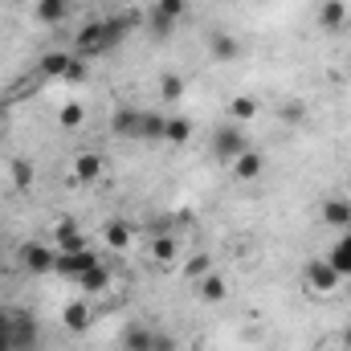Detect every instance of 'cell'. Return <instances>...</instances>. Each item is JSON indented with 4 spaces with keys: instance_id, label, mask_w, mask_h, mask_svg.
<instances>
[{
    "instance_id": "obj_1",
    "label": "cell",
    "mask_w": 351,
    "mask_h": 351,
    "mask_svg": "<svg viewBox=\"0 0 351 351\" xmlns=\"http://www.w3.org/2000/svg\"><path fill=\"white\" fill-rule=\"evenodd\" d=\"M8 348L12 351H37V319L29 311L8 315Z\"/></svg>"
},
{
    "instance_id": "obj_2",
    "label": "cell",
    "mask_w": 351,
    "mask_h": 351,
    "mask_svg": "<svg viewBox=\"0 0 351 351\" xmlns=\"http://www.w3.org/2000/svg\"><path fill=\"white\" fill-rule=\"evenodd\" d=\"M302 274H306V286H311L315 294H335V290H339V282H343V278L335 274V265L327 262V258L306 262V269H302Z\"/></svg>"
},
{
    "instance_id": "obj_3",
    "label": "cell",
    "mask_w": 351,
    "mask_h": 351,
    "mask_svg": "<svg viewBox=\"0 0 351 351\" xmlns=\"http://www.w3.org/2000/svg\"><path fill=\"white\" fill-rule=\"evenodd\" d=\"M98 265V258L90 254V250H78V254H58V262H53V274H62V278H82V274H90Z\"/></svg>"
},
{
    "instance_id": "obj_4",
    "label": "cell",
    "mask_w": 351,
    "mask_h": 351,
    "mask_svg": "<svg viewBox=\"0 0 351 351\" xmlns=\"http://www.w3.org/2000/svg\"><path fill=\"white\" fill-rule=\"evenodd\" d=\"M213 147H217V156H221L225 164H233V160H237L241 152H250V139L241 135V127H221V131H217V143H213Z\"/></svg>"
},
{
    "instance_id": "obj_5",
    "label": "cell",
    "mask_w": 351,
    "mask_h": 351,
    "mask_svg": "<svg viewBox=\"0 0 351 351\" xmlns=\"http://www.w3.org/2000/svg\"><path fill=\"white\" fill-rule=\"evenodd\" d=\"M53 262H58V254H53L49 245L29 241V245L21 250V265H25L29 274H53Z\"/></svg>"
},
{
    "instance_id": "obj_6",
    "label": "cell",
    "mask_w": 351,
    "mask_h": 351,
    "mask_svg": "<svg viewBox=\"0 0 351 351\" xmlns=\"http://www.w3.org/2000/svg\"><path fill=\"white\" fill-rule=\"evenodd\" d=\"M139 123H143V110H135V106H119L114 119H110V131L123 135V139H139Z\"/></svg>"
},
{
    "instance_id": "obj_7",
    "label": "cell",
    "mask_w": 351,
    "mask_h": 351,
    "mask_svg": "<svg viewBox=\"0 0 351 351\" xmlns=\"http://www.w3.org/2000/svg\"><path fill=\"white\" fill-rule=\"evenodd\" d=\"M74 45H78V53L82 58H94V53H102V21H90L78 29V37H74Z\"/></svg>"
},
{
    "instance_id": "obj_8",
    "label": "cell",
    "mask_w": 351,
    "mask_h": 351,
    "mask_svg": "<svg viewBox=\"0 0 351 351\" xmlns=\"http://www.w3.org/2000/svg\"><path fill=\"white\" fill-rule=\"evenodd\" d=\"M262 172H265V156L262 152H254V147L241 152V156L233 160V176H237V180H258Z\"/></svg>"
},
{
    "instance_id": "obj_9",
    "label": "cell",
    "mask_w": 351,
    "mask_h": 351,
    "mask_svg": "<svg viewBox=\"0 0 351 351\" xmlns=\"http://www.w3.org/2000/svg\"><path fill=\"white\" fill-rule=\"evenodd\" d=\"M102 156H94V152H82L78 160H74V180L78 184H94V180H102Z\"/></svg>"
},
{
    "instance_id": "obj_10",
    "label": "cell",
    "mask_w": 351,
    "mask_h": 351,
    "mask_svg": "<svg viewBox=\"0 0 351 351\" xmlns=\"http://www.w3.org/2000/svg\"><path fill=\"white\" fill-rule=\"evenodd\" d=\"M131 25H135V21H127V16H110V21H102V53L114 49V45H123V37L131 33Z\"/></svg>"
},
{
    "instance_id": "obj_11",
    "label": "cell",
    "mask_w": 351,
    "mask_h": 351,
    "mask_svg": "<svg viewBox=\"0 0 351 351\" xmlns=\"http://www.w3.org/2000/svg\"><path fill=\"white\" fill-rule=\"evenodd\" d=\"M164 127L168 119L160 110H143V123H139V143H164Z\"/></svg>"
},
{
    "instance_id": "obj_12",
    "label": "cell",
    "mask_w": 351,
    "mask_h": 351,
    "mask_svg": "<svg viewBox=\"0 0 351 351\" xmlns=\"http://www.w3.org/2000/svg\"><path fill=\"white\" fill-rule=\"evenodd\" d=\"M208 53H213L217 62H233V58H241V45H237V37H229V33H213V37H208Z\"/></svg>"
},
{
    "instance_id": "obj_13",
    "label": "cell",
    "mask_w": 351,
    "mask_h": 351,
    "mask_svg": "<svg viewBox=\"0 0 351 351\" xmlns=\"http://www.w3.org/2000/svg\"><path fill=\"white\" fill-rule=\"evenodd\" d=\"M327 262L335 265V274H339V278H351V233H343V237L331 245Z\"/></svg>"
},
{
    "instance_id": "obj_14",
    "label": "cell",
    "mask_w": 351,
    "mask_h": 351,
    "mask_svg": "<svg viewBox=\"0 0 351 351\" xmlns=\"http://www.w3.org/2000/svg\"><path fill=\"white\" fill-rule=\"evenodd\" d=\"M70 8H74V0H37V21L41 25H58V21H66Z\"/></svg>"
},
{
    "instance_id": "obj_15",
    "label": "cell",
    "mask_w": 351,
    "mask_h": 351,
    "mask_svg": "<svg viewBox=\"0 0 351 351\" xmlns=\"http://www.w3.org/2000/svg\"><path fill=\"white\" fill-rule=\"evenodd\" d=\"M53 237H58V250H62V254H78V250H86V237H82L70 221H62Z\"/></svg>"
},
{
    "instance_id": "obj_16",
    "label": "cell",
    "mask_w": 351,
    "mask_h": 351,
    "mask_svg": "<svg viewBox=\"0 0 351 351\" xmlns=\"http://www.w3.org/2000/svg\"><path fill=\"white\" fill-rule=\"evenodd\" d=\"M152 343H156L152 327H127L123 331V351H152Z\"/></svg>"
},
{
    "instance_id": "obj_17",
    "label": "cell",
    "mask_w": 351,
    "mask_h": 351,
    "mask_svg": "<svg viewBox=\"0 0 351 351\" xmlns=\"http://www.w3.org/2000/svg\"><path fill=\"white\" fill-rule=\"evenodd\" d=\"M348 21V4L343 0H323V8H319V25L323 29H339Z\"/></svg>"
},
{
    "instance_id": "obj_18",
    "label": "cell",
    "mask_w": 351,
    "mask_h": 351,
    "mask_svg": "<svg viewBox=\"0 0 351 351\" xmlns=\"http://www.w3.org/2000/svg\"><path fill=\"white\" fill-rule=\"evenodd\" d=\"M62 323H66V331H86L90 327V306L86 302H70V306L62 311Z\"/></svg>"
},
{
    "instance_id": "obj_19",
    "label": "cell",
    "mask_w": 351,
    "mask_h": 351,
    "mask_svg": "<svg viewBox=\"0 0 351 351\" xmlns=\"http://www.w3.org/2000/svg\"><path fill=\"white\" fill-rule=\"evenodd\" d=\"M323 221L335 225V229H348L351 225V204L348 200H327V204H323Z\"/></svg>"
},
{
    "instance_id": "obj_20",
    "label": "cell",
    "mask_w": 351,
    "mask_h": 351,
    "mask_svg": "<svg viewBox=\"0 0 351 351\" xmlns=\"http://www.w3.org/2000/svg\"><path fill=\"white\" fill-rule=\"evenodd\" d=\"M102 241H106L110 250H127V245H131V225H123V221H106Z\"/></svg>"
},
{
    "instance_id": "obj_21",
    "label": "cell",
    "mask_w": 351,
    "mask_h": 351,
    "mask_svg": "<svg viewBox=\"0 0 351 351\" xmlns=\"http://www.w3.org/2000/svg\"><path fill=\"white\" fill-rule=\"evenodd\" d=\"M78 286H82L86 294H102V290L110 286V269H106V265L98 262L94 269H90V274H82V278H78Z\"/></svg>"
},
{
    "instance_id": "obj_22",
    "label": "cell",
    "mask_w": 351,
    "mask_h": 351,
    "mask_svg": "<svg viewBox=\"0 0 351 351\" xmlns=\"http://www.w3.org/2000/svg\"><path fill=\"white\" fill-rule=\"evenodd\" d=\"M176 250H180V241H176L172 233H160L156 241H152V258L160 265H172L176 262Z\"/></svg>"
},
{
    "instance_id": "obj_23",
    "label": "cell",
    "mask_w": 351,
    "mask_h": 351,
    "mask_svg": "<svg viewBox=\"0 0 351 351\" xmlns=\"http://www.w3.org/2000/svg\"><path fill=\"white\" fill-rule=\"evenodd\" d=\"M229 114H233L237 123H250V119H258V98H250V94H237V98H229Z\"/></svg>"
},
{
    "instance_id": "obj_24",
    "label": "cell",
    "mask_w": 351,
    "mask_h": 351,
    "mask_svg": "<svg viewBox=\"0 0 351 351\" xmlns=\"http://www.w3.org/2000/svg\"><path fill=\"white\" fill-rule=\"evenodd\" d=\"M70 62H74L70 53H45V58H41V74H45V78H66Z\"/></svg>"
},
{
    "instance_id": "obj_25",
    "label": "cell",
    "mask_w": 351,
    "mask_h": 351,
    "mask_svg": "<svg viewBox=\"0 0 351 351\" xmlns=\"http://www.w3.org/2000/svg\"><path fill=\"white\" fill-rule=\"evenodd\" d=\"M200 298H204V302H221V298H225V278L208 269V274L200 278Z\"/></svg>"
},
{
    "instance_id": "obj_26",
    "label": "cell",
    "mask_w": 351,
    "mask_h": 351,
    "mask_svg": "<svg viewBox=\"0 0 351 351\" xmlns=\"http://www.w3.org/2000/svg\"><path fill=\"white\" fill-rule=\"evenodd\" d=\"M192 139V123L188 119H168V127H164V143H188Z\"/></svg>"
},
{
    "instance_id": "obj_27",
    "label": "cell",
    "mask_w": 351,
    "mask_h": 351,
    "mask_svg": "<svg viewBox=\"0 0 351 351\" xmlns=\"http://www.w3.org/2000/svg\"><path fill=\"white\" fill-rule=\"evenodd\" d=\"M8 176H12V184H16L21 192H29L37 172H33V164H29V160H12V164H8Z\"/></svg>"
},
{
    "instance_id": "obj_28",
    "label": "cell",
    "mask_w": 351,
    "mask_h": 351,
    "mask_svg": "<svg viewBox=\"0 0 351 351\" xmlns=\"http://www.w3.org/2000/svg\"><path fill=\"white\" fill-rule=\"evenodd\" d=\"M180 94H184V78L180 74H164L160 78V98L164 102H180Z\"/></svg>"
},
{
    "instance_id": "obj_29",
    "label": "cell",
    "mask_w": 351,
    "mask_h": 351,
    "mask_svg": "<svg viewBox=\"0 0 351 351\" xmlns=\"http://www.w3.org/2000/svg\"><path fill=\"white\" fill-rule=\"evenodd\" d=\"M58 119H62V127H82V119H86V110H82V102H66Z\"/></svg>"
},
{
    "instance_id": "obj_30",
    "label": "cell",
    "mask_w": 351,
    "mask_h": 351,
    "mask_svg": "<svg viewBox=\"0 0 351 351\" xmlns=\"http://www.w3.org/2000/svg\"><path fill=\"white\" fill-rule=\"evenodd\" d=\"M147 29H152L156 37H168V33L176 29V21H168L164 12H156V8H152V12H147Z\"/></svg>"
},
{
    "instance_id": "obj_31",
    "label": "cell",
    "mask_w": 351,
    "mask_h": 351,
    "mask_svg": "<svg viewBox=\"0 0 351 351\" xmlns=\"http://www.w3.org/2000/svg\"><path fill=\"white\" fill-rule=\"evenodd\" d=\"M184 8H188V0H156V12H164L168 21H180Z\"/></svg>"
},
{
    "instance_id": "obj_32",
    "label": "cell",
    "mask_w": 351,
    "mask_h": 351,
    "mask_svg": "<svg viewBox=\"0 0 351 351\" xmlns=\"http://www.w3.org/2000/svg\"><path fill=\"white\" fill-rule=\"evenodd\" d=\"M208 269H213V262H208V258H192V262L184 265V278H204Z\"/></svg>"
},
{
    "instance_id": "obj_33",
    "label": "cell",
    "mask_w": 351,
    "mask_h": 351,
    "mask_svg": "<svg viewBox=\"0 0 351 351\" xmlns=\"http://www.w3.org/2000/svg\"><path fill=\"white\" fill-rule=\"evenodd\" d=\"M66 82H86V62H82V58H74V62H70Z\"/></svg>"
},
{
    "instance_id": "obj_34",
    "label": "cell",
    "mask_w": 351,
    "mask_h": 351,
    "mask_svg": "<svg viewBox=\"0 0 351 351\" xmlns=\"http://www.w3.org/2000/svg\"><path fill=\"white\" fill-rule=\"evenodd\" d=\"M152 351H176V339H172V335H160V331H156V343H152Z\"/></svg>"
},
{
    "instance_id": "obj_35",
    "label": "cell",
    "mask_w": 351,
    "mask_h": 351,
    "mask_svg": "<svg viewBox=\"0 0 351 351\" xmlns=\"http://www.w3.org/2000/svg\"><path fill=\"white\" fill-rule=\"evenodd\" d=\"M0 351H12L8 348V315L0 311Z\"/></svg>"
},
{
    "instance_id": "obj_36",
    "label": "cell",
    "mask_w": 351,
    "mask_h": 351,
    "mask_svg": "<svg viewBox=\"0 0 351 351\" xmlns=\"http://www.w3.org/2000/svg\"><path fill=\"white\" fill-rule=\"evenodd\" d=\"M282 119H286V123H298V119H302V110H298V106H286V110H282Z\"/></svg>"
},
{
    "instance_id": "obj_37",
    "label": "cell",
    "mask_w": 351,
    "mask_h": 351,
    "mask_svg": "<svg viewBox=\"0 0 351 351\" xmlns=\"http://www.w3.org/2000/svg\"><path fill=\"white\" fill-rule=\"evenodd\" d=\"M339 348L351 351V327H343V335H339Z\"/></svg>"
}]
</instances>
